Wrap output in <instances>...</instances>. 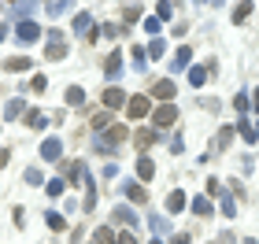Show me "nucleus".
I'll return each instance as SVG.
<instances>
[{
	"mask_svg": "<svg viewBox=\"0 0 259 244\" xmlns=\"http://www.w3.org/2000/svg\"><path fill=\"white\" fill-rule=\"evenodd\" d=\"M4 71H15V74H19V71H30V60H26V56H22V60H8Z\"/></svg>",
	"mask_w": 259,
	"mask_h": 244,
	"instance_id": "nucleus-19",
	"label": "nucleus"
},
{
	"mask_svg": "<svg viewBox=\"0 0 259 244\" xmlns=\"http://www.w3.org/2000/svg\"><path fill=\"white\" fill-rule=\"evenodd\" d=\"M152 92H156L159 100H174V92H178V85H174L170 78H159L156 85H152Z\"/></svg>",
	"mask_w": 259,
	"mask_h": 244,
	"instance_id": "nucleus-4",
	"label": "nucleus"
},
{
	"mask_svg": "<svg viewBox=\"0 0 259 244\" xmlns=\"http://www.w3.org/2000/svg\"><path fill=\"white\" fill-rule=\"evenodd\" d=\"M67 104H70V108H81V104H85V89H81V85H70V89H67Z\"/></svg>",
	"mask_w": 259,
	"mask_h": 244,
	"instance_id": "nucleus-10",
	"label": "nucleus"
},
{
	"mask_svg": "<svg viewBox=\"0 0 259 244\" xmlns=\"http://www.w3.org/2000/svg\"><path fill=\"white\" fill-rule=\"evenodd\" d=\"M4 115H8V119H19V115H22V100H8Z\"/></svg>",
	"mask_w": 259,
	"mask_h": 244,
	"instance_id": "nucleus-22",
	"label": "nucleus"
},
{
	"mask_svg": "<svg viewBox=\"0 0 259 244\" xmlns=\"http://www.w3.org/2000/svg\"><path fill=\"white\" fill-rule=\"evenodd\" d=\"M122 192H126V200H134V204H145L148 200V192L141 189L137 181H122Z\"/></svg>",
	"mask_w": 259,
	"mask_h": 244,
	"instance_id": "nucleus-5",
	"label": "nucleus"
},
{
	"mask_svg": "<svg viewBox=\"0 0 259 244\" xmlns=\"http://www.w3.org/2000/svg\"><path fill=\"white\" fill-rule=\"evenodd\" d=\"M60 152H63V144L56 141V137H49V141L41 144V156L49 159V163H60Z\"/></svg>",
	"mask_w": 259,
	"mask_h": 244,
	"instance_id": "nucleus-6",
	"label": "nucleus"
},
{
	"mask_svg": "<svg viewBox=\"0 0 259 244\" xmlns=\"http://www.w3.org/2000/svg\"><path fill=\"white\" fill-rule=\"evenodd\" d=\"M130 104H126V115L130 119H145V115H152V104H148V96H126Z\"/></svg>",
	"mask_w": 259,
	"mask_h": 244,
	"instance_id": "nucleus-2",
	"label": "nucleus"
},
{
	"mask_svg": "<svg viewBox=\"0 0 259 244\" xmlns=\"http://www.w3.org/2000/svg\"><path fill=\"white\" fill-rule=\"evenodd\" d=\"M152 244H163V240H159V237H156V240H152Z\"/></svg>",
	"mask_w": 259,
	"mask_h": 244,
	"instance_id": "nucleus-39",
	"label": "nucleus"
},
{
	"mask_svg": "<svg viewBox=\"0 0 259 244\" xmlns=\"http://www.w3.org/2000/svg\"><path fill=\"white\" fill-rule=\"evenodd\" d=\"M45 222H49V229H63V226H67L60 211H49V215H45Z\"/></svg>",
	"mask_w": 259,
	"mask_h": 244,
	"instance_id": "nucleus-20",
	"label": "nucleus"
},
{
	"mask_svg": "<svg viewBox=\"0 0 259 244\" xmlns=\"http://www.w3.org/2000/svg\"><path fill=\"white\" fill-rule=\"evenodd\" d=\"M241 244H255V240H252V237H248V240H241Z\"/></svg>",
	"mask_w": 259,
	"mask_h": 244,
	"instance_id": "nucleus-38",
	"label": "nucleus"
},
{
	"mask_svg": "<svg viewBox=\"0 0 259 244\" xmlns=\"http://www.w3.org/2000/svg\"><path fill=\"white\" fill-rule=\"evenodd\" d=\"M45 189H49V196H63V189H67V185H63L60 178H52L49 185H45Z\"/></svg>",
	"mask_w": 259,
	"mask_h": 244,
	"instance_id": "nucleus-25",
	"label": "nucleus"
},
{
	"mask_svg": "<svg viewBox=\"0 0 259 244\" xmlns=\"http://www.w3.org/2000/svg\"><path fill=\"white\" fill-rule=\"evenodd\" d=\"M248 104H252V108H255V115H259V89H255L252 96H248Z\"/></svg>",
	"mask_w": 259,
	"mask_h": 244,
	"instance_id": "nucleus-36",
	"label": "nucleus"
},
{
	"mask_svg": "<svg viewBox=\"0 0 259 244\" xmlns=\"http://www.w3.org/2000/svg\"><path fill=\"white\" fill-rule=\"evenodd\" d=\"M233 108H237V111H248V92H237V100H233Z\"/></svg>",
	"mask_w": 259,
	"mask_h": 244,
	"instance_id": "nucleus-29",
	"label": "nucleus"
},
{
	"mask_svg": "<svg viewBox=\"0 0 259 244\" xmlns=\"http://www.w3.org/2000/svg\"><path fill=\"white\" fill-rule=\"evenodd\" d=\"M189 60H193V48H189V44H182L178 56H174V71H182V67L189 63Z\"/></svg>",
	"mask_w": 259,
	"mask_h": 244,
	"instance_id": "nucleus-14",
	"label": "nucleus"
},
{
	"mask_svg": "<svg viewBox=\"0 0 259 244\" xmlns=\"http://www.w3.org/2000/svg\"><path fill=\"white\" fill-rule=\"evenodd\" d=\"M122 19L126 22H137L141 19V8H122Z\"/></svg>",
	"mask_w": 259,
	"mask_h": 244,
	"instance_id": "nucleus-28",
	"label": "nucleus"
},
{
	"mask_svg": "<svg viewBox=\"0 0 259 244\" xmlns=\"http://www.w3.org/2000/svg\"><path fill=\"white\" fill-rule=\"evenodd\" d=\"M170 11H174L170 4H159V8H156V19H170Z\"/></svg>",
	"mask_w": 259,
	"mask_h": 244,
	"instance_id": "nucleus-33",
	"label": "nucleus"
},
{
	"mask_svg": "<svg viewBox=\"0 0 259 244\" xmlns=\"http://www.w3.org/2000/svg\"><path fill=\"white\" fill-rule=\"evenodd\" d=\"M108 144H119V141H126V126H108V137H104Z\"/></svg>",
	"mask_w": 259,
	"mask_h": 244,
	"instance_id": "nucleus-15",
	"label": "nucleus"
},
{
	"mask_svg": "<svg viewBox=\"0 0 259 244\" xmlns=\"http://www.w3.org/2000/svg\"><path fill=\"white\" fill-rule=\"evenodd\" d=\"M174 119H178V108H174V104H163V108L152 111V122H156V130H167V126H174Z\"/></svg>",
	"mask_w": 259,
	"mask_h": 244,
	"instance_id": "nucleus-1",
	"label": "nucleus"
},
{
	"mask_svg": "<svg viewBox=\"0 0 259 244\" xmlns=\"http://www.w3.org/2000/svg\"><path fill=\"white\" fill-rule=\"evenodd\" d=\"M204 81H207V71H204V67H189V85L196 89V85H204Z\"/></svg>",
	"mask_w": 259,
	"mask_h": 244,
	"instance_id": "nucleus-16",
	"label": "nucleus"
},
{
	"mask_svg": "<svg viewBox=\"0 0 259 244\" xmlns=\"http://www.w3.org/2000/svg\"><path fill=\"white\" fill-rule=\"evenodd\" d=\"M222 215H226V218H233V215H237V204H233V196H222Z\"/></svg>",
	"mask_w": 259,
	"mask_h": 244,
	"instance_id": "nucleus-21",
	"label": "nucleus"
},
{
	"mask_svg": "<svg viewBox=\"0 0 259 244\" xmlns=\"http://www.w3.org/2000/svg\"><path fill=\"white\" fill-rule=\"evenodd\" d=\"M148 56H152V60H159V56H163V41H152L148 44Z\"/></svg>",
	"mask_w": 259,
	"mask_h": 244,
	"instance_id": "nucleus-30",
	"label": "nucleus"
},
{
	"mask_svg": "<svg viewBox=\"0 0 259 244\" xmlns=\"http://www.w3.org/2000/svg\"><path fill=\"white\" fill-rule=\"evenodd\" d=\"M30 89H33V92H45V89H49V78H45V74H37V78L30 81Z\"/></svg>",
	"mask_w": 259,
	"mask_h": 244,
	"instance_id": "nucleus-26",
	"label": "nucleus"
},
{
	"mask_svg": "<svg viewBox=\"0 0 259 244\" xmlns=\"http://www.w3.org/2000/svg\"><path fill=\"white\" fill-rule=\"evenodd\" d=\"M115 244H137V237L126 229V233H119V237H115Z\"/></svg>",
	"mask_w": 259,
	"mask_h": 244,
	"instance_id": "nucleus-32",
	"label": "nucleus"
},
{
	"mask_svg": "<svg viewBox=\"0 0 259 244\" xmlns=\"http://www.w3.org/2000/svg\"><path fill=\"white\" fill-rule=\"evenodd\" d=\"M93 244H115V233L108 226H97V233H93Z\"/></svg>",
	"mask_w": 259,
	"mask_h": 244,
	"instance_id": "nucleus-13",
	"label": "nucleus"
},
{
	"mask_svg": "<svg viewBox=\"0 0 259 244\" xmlns=\"http://www.w3.org/2000/svg\"><path fill=\"white\" fill-rule=\"evenodd\" d=\"M252 15V4H237V11H233V22H244Z\"/></svg>",
	"mask_w": 259,
	"mask_h": 244,
	"instance_id": "nucleus-23",
	"label": "nucleus"
},
{
	"mask_svg": "<svg viewBox=\"0 0 259 244\" xmlns=\"http://www.w3.org/2000/svg\"><path fill=\"white\" fill-rule=\"evenodd\" d=\"M182 148H185V141H182L178 133H174V137H170V152H182Z\"/></svg>",
	"mask_w": 259,
	"mask_h": 244,
	"instance_id": "nucleus-34",
	"label": "nucleus"
},
{
	"mask_svg": "<svg viewBox=\"0 0 259 244\" xmlns=\"http://www.w3.org/2000/svg\"><path fill=\"white\" fill-rule=\"evenodd\" d=\"M182 207H185V192H178V189H174V192L167 196V211H170V215H178Z\"/></svg>",
	"mask_w": 259,
	"mask_h": 244,
	"instance_id": "nucleus-11",
	"label": "nucleus"
},
{
	"mask_svg": "<svg viewBox=\"0 0 259 244\" xmlns=\"http://www.w3.org/2000/svg\"><path fill=\"white\" fill-rule=\"evenodd\" d=\"M26 122L33 126V130H41V126H45V111H30V115H26Z\"/></svg>",
	"mask_w": 259,
	"mask_h": 244,
	"instance_id": "nucleus-24",
	"label": "nucleus"
},
{
	"mask_svg": "<svg viewBox=\"0 0 259 244\" xmlns=\"http://www.w3.org/2000/svg\"><path fill=\"white\" fill-rule=\"evenodd\" d=\"M152 174H156L152 159H137V178H141V181H152Z\"/></svg>",
	"mask_w": 259,
	"mask_h": 244,
	"instance_id": "nucleus-12",
	"label": "nucleus"
},
{
	"mask_svg": "<svg viewBox=\"0 0 259 244\" xmlns=\"http://www.w3.org/2000/svg\"><path fill=\"white\" fill-rule=\"evenodd\" d=\"M189 207H193V215H211V200H207V196H196Z\"/></svg>",
	"mask_w": 259,
	"mask_h": 244,
	"instance_id": "nucleus-17",
	"label": "nucleus"
},
{
	"mask_svg": "<svg viewBox=\"0 0 259 244\" xmlns=\"http://www.w3.org/2000/svg\"><path fill=\"white\" fill-rule=\"evenodd\" d=\"M0 37H4V26H0Z\"/></svg>",
	"mask_w": 259,
	"mask_h": 244,
	"instance_id": "nucleus-40",
	"label": "nucleus"
},
{
	"mask_svg": "<svg viewBox=\"0 0 259 244\" xmlns=\"http://www.w3.org/2000/svg\"><path fill=\"white\" fill-rule=\"evenodd\" d=\"M104 71H108V78H119L122 74V52H111L108 63H104Z\"/></svg>",
	"mask_w": 259,
	"mask_h": 244,
	"instance_id": "nucleus-8",
	"label": "nucleus"
},
{
	"mask_svg": "<svg viewBox=\"0 0 259 244\" xmlns=\"http://www.w3.org/2000/svg\"><path fill=\"white\" fill-rule=\"evenodd\" d=\"M134 141H137L141 148H152V144L159 141V133H156V130H137V133H134Z\"/></svg>",
	"mask_w": 259,
	"mask_h": 244,
	"instance_id": "nucleus-9",
	"label": "nucleus"
},
{
	"mask_svg": "<svg viewBox=\"0 0 259 244\" xmlns=\"http://www.w3.org/2000/svg\"><path fill=\"white\" fill-rule=\"evenodd\" d=\"M115 218H119V222H126V226H137V215L130 211V207H115Z\"/></svg>",
	"mask_w": 259,
	"mask_h": 244,
	"instance_id": "nucleus-18",
	"label": "nucleus"
},
{
	"mask_svg": "<svg viewBox=\"0 0 259 244\" xmlns=\"http://www.w3.org/2000/svg\"><path fill=\"white\" fill-rule=\"evenodd\" d=\"M170 244H189V233H178V237H174Z\"/></svg>",
	"mask_w": 259,
	"mask_h": 244,
	"instance_id": "nucleus-37",
	"label": "nucleus"
},
{
	"mask_svg": "<svg viewBox=\"0 0 259 244\" xmlns=\"http://www.w3.org/2000/svg\"><path fill=\"white\" fill-rule=\"evenodd\" d=\"M130 56H134V63H137V71H141V67H145V52L134 44V48H130Z\"/></svg>",
	"mask_w": 259,
	"mask_h": 244,
	"instance_id": "nucleus-31",
	"label": "nucleus"
},
{
	"mask_svg": "<svg viewBox=\"0 0 259 244\" xmlns=\"http://www.w3.org/2000/svg\"><path fill=\"white\" fill-rule=\"evenodd\" d=\"M122 104H126V92L122 89H104V111H115V108H122Z\"/></svg>",
	"mask_w": 259,
	"mask_h": 244,
	"instance_id": "nucleus-3",
	"label": "nucleus"
},
{
	"mask_svg": "<svg viewBox=\"0 0 259 244\" xmlns=\"http://www.w3.org/2000/svg\"><path fill=\"white\" fill-rule=\"evenodd\" d=\"M207 192H211V196H219V192H222V185H219V178H211V181H207Z\"/></svg>",
	"mask_w": 259,
	"mask_h": 244,
	"instance_id": "nucleus-35",
	"label": "nucleus"
},
{
	"mask_svg": "<svg viewBox=\"0 0 259 244\" xmlns=\"http://www.w3.org/2000/svg\"><path fill=\"white\" fill-rule=\"evenodd\" d=\"M26 181H30V185H41V181H45V174H41L37 167H30V170H26Z\"/></svg>",
	"mask_w": 259,
	"mask_h": 244,
	"instance_id": "nucleus-27",
	"label": "nucleus"
},
{
	"mask_svg": "<svg viewBox=\"0 0 259 244\" xmlns=\"http://www.w3.org/2000/svg\"><path fill=\"white\" fill-rule=\"evenodd\" d=\"M37 22H19V44H30V41H37Z\"/></svg>",
	"mask_w": 259,
	"mask_h": 244,
	"instance_id": "nucleus-7",
	"label": "nucleus"
}]
</instances>
